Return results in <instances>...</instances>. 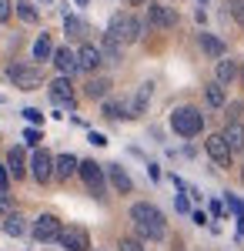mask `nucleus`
<instances>
[{
    "instance_id": "nucleus-1",
    "label": "nucleus",
    "mask_w": 244,
    "mask_h": 251,
    "mask_svg": "<svg viewBox=\"0 0 244 251\" xmlns=\"http://www.w3.org/2000/svg\"><path fill=\"white\" fill-rule=\"evenodd\" d=\"M131 221H134L137 238L161 241V238L168 234V221H164V214H161V208H154L150 201H137V204H134V208H131Z\"/></svg>"
},
{
    "instance_id": "nucleus-2",
    "label": "nucleus",
    "mask_w": 244,
    "mask_h": 251,
    "mask_svg": "<svg viewBox=\"0 0 244 251\" xmlns=\"http://www.w3.org/2000/svg\"><path fill=\"white\" fill-rule=\"evenodd\" d=\"M141 30H144V24L134 17V14H114L111 24H107V37L117 40L121 47H127V44H134V40L141 37Z\"/></svg>"
},
{
    "instance_id": "nucleus-3",
    "label": "nucleus",
    "mask_w": 244,
    "mask_h": 251,
    "mask_svg": "<svg viewBox=\"0 0 244 251\" xmlns=\"http://www.w3.org/2000/svg\"><path fill=\"white\" fill-rule=\"evenodd\" d=\"M171 127H174V134H181V137H197L201 131H204V114H201L197 107H191V104L174 107Z\"/></svg>"
},
{
    "instance_id": "nucleus-4",
    "label": "nucleus",
    "mask_w": 244,
    "mask_h": 251,
    "mask_svg": "<svg viewBox=\"0 0 244 251\" xmlns=\"http://www.w3.org/2000/svg\"><path fill=\"white\" fill-rule=\"evenodd\" d=\"M7 80L14 87H20V91H37L44 84V71L37 64H10L7 67Z\"/></svg>"
},
{
    "instance_id": "nucleus-5",
    "label": "nucleus",
    "mask_w": 244,
    "mask_h": 251,
    "mask_svg": "<svg viewBox=\"0 0 244 251\" xmlns=\"http://www.w3.org/2000/svg\"><path fill=\"white\" fill-rule=\"evenodd\" d=\"M77 174L84 177L87 191L94 194V198H104V191H107V177H104V168H100L97 161H80V164H77Z\"/></svg>"
},
{
    "instance_id": "nucleus-6",
    "label": "nucleus",
    "mask_w": 244,
    "mask_h": 251,
    "mask_svg": "<svg viewBox=\"0 0 244 251\" xmlns=\"http://www.w3.org/2000/svg\"><path fill=\"white\" fill-rule=\"evenodd\" d=\"M57 245L64 251H91V234L80 225H64L60 234H57Z\"/></svg>"
},
{
    "instance_id": "nucleus-7",
    "label": "nucleus",
    "mask_w": 244,
    "mask_h": 251,
    "mask_svg": "<svg viewBox=\"0 0 244 251\" xmlns=\"http://www.w3.org/2000/svg\"><path fill=\"white\" fill-rule=\"evenodd\" d=\"M147 27H154V30L177 27V10L168 7V3H147Z\"/></svg>"
},
{
    "instance_id": "nucleus-8",
    "label": "nucleus",
    "mask_w": 244,
    "mask_h": 251,
    "mask_svg": "<svg viewBox=\"0 0 244 251\" xmlns=\"http://www.w3.org/2000/svg\"><path fill=\"white\" fill-rule=\"evenodd\" d=\"M60 228H64V225H60V218L47 211V214H40L37 221L30 225V234H34V241H40V245H44V241H57Z\"/></svg>"
},
{
    "instance_id": "nucleus-9",
    "label": "nucleus",
    "mask_w": 244,
    "mask_h": 251,
    "mask_svg": "<svg viewBox=\"0 0 244 251\" xmlns=\"http://www.w3.org/2000/svg\"><path fill=\"white\" fill-rule=\"evenodd\" d=\"M30 174H34V181H37V184H47V181L54 177V157L47 154L44 148L34 151V157H30Z\"/></svg>"
},
{
    "instance_id": "nucleus-10",
    "label": "nucleus",
    "mask_w": 244,
    "mask_h": 251,
    "mask_svg": "<svg viewBox=\"0 0 244 251\" xmlns=\"http://www.w3.org/2000/svg\"><path fill=\"white\" fill-rule=\"evenodd\" d=\"M50 100H54L57 107H74V104H77V94H74L71 77H57L54 84H50Z\"/></svg>"
},
{
    "instance_id": "nucleus-11",
    "label": "nucleus",
    "mask_w": 244,
    "mask_h": 251,
    "mask_svg": "<svg viewBox=\"0 0 244 251\" xmlns=\"http://www.w3.org/2000/svg\"><path fill=\"white\" fill-rule=\"evenodd\" d=\"M204 148H207V154H211V161H214V164H221V168H231V148H227V141L221 134H211L204 141Z\"/></svg>"
},
{
    "instance_id": "nucleus-12",
    "label": "nucleus",
    "mask_w": 244,
    "mask_h": 251,
    "mask_svg": "<svg viewBox=\"0 0 244 251\" xmlns=\"http://www.w3.org/2000/svg\"><path fill=\"white\" fill-rule=\"evenodd\" d=\"M100 64H104V57H100V50H97L94 44H84V47L77 50V71H84V74H94Z\"/></svg>"
},
{
    "instance_id": "nucleus-13",
    "label": "nucleus",
    "mask_w": 244,
    "mask_h": 251,
    "mask_svg": "<svg viewBox=\"0 0 244 251\" xmlns=\"http://www.w3.org/2000/svg\"><path fill=\"white\" fill-rule=\"evenodd\" d=\"M104 177H111V184H114V191H117V194H131L134 191L131 174L124 171L121 164H107V168H104Z\"/></svg>"
},
{
    "instance_id": "nucleus-14",
    "label": "nucleus",
    "mask_w": 244,
    "mask_h": 251,
    "mask_svg": "<svg viewBox=\"0 0 244 251\" xmlns=\"http://www.w3.org/2000/svg\"><path fill=\"white\" fill-rule=\"evenodd\" d=\"M54 67L64 74V77H71V74H77V54L71 50V47H57L54 50Z\"/></svg>"
},
{
    "instance_id": "nucleus-15",
    "label": "nucleus",
    "mask_w": 244,
    "mask_h": 251,
    "mask_svg": "<svg viewBox=\"0 0 244 251\" xmlns=\"http://www.w3.org/2000/svg\"><path fill=\"white\" fill-rule=\"evenodd\" d=\"M227 141V148H231V154H241L244 151V124L241 121H231L224 127V134H221Z\"/></svg>"
},
{
    "instance_id": "nucleus-16",
    "label": "nucleus",
    "mask_w": 244,
    "mask_h": 251,
    "mask_svg": "<svg viewBox=\"0 0 244 251\" xmlns=\"http://www.w3.org/2000/svg\"><path fill=\"white\" fill-rule=\"evenodd\" d=\"M7 174H10V177H24V174H27L24 148H10V151H7Z\"/></svg>"
},
{
    "instance_id": "nucleus-17",
    "label": "nucleus",
    "mask_w": 244,
    "mask_h": 251,
    "mask_svg": "<svg viewBox=\"0 0 244 251\" xmlns=\"http://www.w3.org/2000/svg\"><path fill=\"white\" fill-rule=\"evenodd\" d=\"M77 164H80V161H77L74 154H60V157H54V177H57V181H67L71 174H77Z\"/></svg>"
},
{
    "instance_id": "nucleus-18",
    "label": "nucleus",
    "mask_w": 244,
    "mask_h": 251,
    "mask_svg": "<svg viewBox=\"0 0 244 251\" xmlns=\"http://www.w3.org/2000/svg\"><path fill=\"white\" fill-rule=\"evenodd\" d=\"M197 40H201V50H204L207 57H214V60H221V57H224V50H227V47H224V40H221V37H214V34H201Z\"/></svg>"
},
{
    "instance_id": "nucleus-19",
    "label": "nucleus",
    "mask_w": 244,
    "mask_h": 251,
    "mask_svg": "<svg viewBox=\"0 0 244 251\" xmlns=\"http://www.w3.org/2000/svg\"><path fill=\"white\" fill-rule=\"evenodd\" d=\"M234 77H238V64H234L231 57H227V60L221 57V60H218V67H214V80H218L221 87H227Z\"/></svg>"
},
{
    "instance_id": "nucleus-20",
    "label": "nucleus",
    "mask_w": 244,
    "mask_h": 251,
    "mask_svg": "<svg viewBox=\"0 0 244 251\" xmlns=\"http://www.w3.org/2000/svg\"><path fill=\"white\" fill-rule=\"evenodd\" d=\"M100 114L107 117V121H121V117H131V104H127V100H104Z\"/></svg>"
},
{
    "instance_id": "nucleus-21",
    "label": "nucleus",
    "mask_w": 244,
    "mask_h": 251,
    "mask_svg": "<svg viewBox=\"0 0 244 251\" xmlns=\"http://www.w3.org/2000/svg\"><path fill=\"white\" fill-rule=\"evenodd\" d=\"M111 87H114L111 77H91L87 84H84V94L94 97V100H100V97H107V91H111Z\"/></svg>"
},
{
    "instance_id": "nucleus-22",
    "label": "nucleus",
    "mask_w": 244,
    "mask_h": 251,
    "mask_svg": "<svg viewBox=\"0 0 244 251\" xmlns=\"http://www.w3.org/2000/svg\"><path fill=\"white\" fill-rule=\"evenodd\" d=\"M150 87L154 84H141V91L134 94V100H131V117H141L144 111H147V100H150Z\"/></svg>"
},
{
    "instance_id": "nucleus-23",
    "label": "nucleus",
    "mask_w": 244,
    "mask_h": 251,
    "mask_svg": "<svg viewBox=\"0 0 244 251\" xmlns=\"http://www.w3.org/2000/svg\"><path fill=\"white\" fill-rule=\"evenodd\" d=\"M50 57H54V40H50V34H40L34 40V60H50Z\"/></svg>"
},
{
    "instance_id": "nucleus-24",
    "label": "nucleus",
    "mask_w": 244,
    "mask_h": 251,
    "mask_svg": "<svg viewBox=\"0 0 244 251\" xmlns=\"http://www.w3.org/2000/svg\"><path fill=\"white\" fill-rule=\"evenodd\" d=\"M204 97H207V104H211V107H224V104H227V91L218 84V80H214V84H207Z\"/></svg>"
},
{
    "instance_id": "nucleus-25",
    "label": "nucleus",
    "mask_w": 244,
    "mask_h": 251,
    "mask_svg": "<svg viewBox=\"0 0 244 251\" xmlns=\"http://www.w3.org/2000/svg\"><path fill=\"white\" fill-rule=\"evenodd\" d=\"M3 231L10 234V238H20V234L27 231V225H24V218H20L17 211H10L7 218H3Z\"/></svg>"
},
{
    "instance_id": "nucleus-26",
    "label": "nucleus",
    "mask_w": 244,
    "mask_h": 251,
    "mask_svg": "<svg viewBox=\"0 0 244 251\" xmlns=\"http://www.w3.org/2000/svg\"><path fill=\"white\" fill-rule=\"evenodd\" d=\"M64 30H67V37H84L87 34V24L74 14H64Z\"/></svg>"
},
{
    "instance_id": "nucleus-27",
    "label": "nucleus",
    "mask_w": 244,
    "mask_h": 251,
    "mask_svg": "<svg viewBox=\"0 0 244 251\" xmlns=\"http://www.w3.org/2000/svg\"><path fill=\"white\" fill-rule=\"evenodd\" d=\"M14 10H17V17L27 20V24H34V20H37V7H34L30 0H17V3H14Z\"/></svg>"
},
{
    "instance_id": "nucleus-28",
    "label": "nucleus",
    "mask_w": 244,
    "mask_h": 251,
    "mask_svg": "<svg viewBox=\"0 0 244 251\" xmlns=\"http://www.w3.org/2000/svg\"><path fill=\"white\" fill-rule=\"evenodd\" d=\"M121 50H124V47H121L117 40H111L107 34H104V50H100V57H107V60H121Z\"/></svg>"
},
{
    "instance_id": "nucleus-29",
    "label": "nucleus",
    "mask_w": 244,
    "mask_h": 251,
    "mask_svg": "<svg viewBox=\"0 0 244 251\" xmlns=\"http://www.w3.org/2000/svg\"><path fill=\"white\" fill-rule=\"evenodd\" d=\"M117 248L121 251H144V245H141V238H121Z\"/></svg>"
},
{
    "instance_id": "nucleus-30",
    "label": "nucleus",
    "mask_w": 244,
    "mask_h": 251,
    "mask_svg": "<svg viewBox=\"0 0 244 251\" xmlns=\"http://www.w3.org/2000/svg\"><path fill=\"white\" fill-rule=\"evenodd\" d=\"M227 7H231V14H234V20L244 27V0H227Z\"/></svg>"
},
{
    "instance_id": "nucleus-31",
    "label": "nucleus",
    "mask_w": 244,
    "mask_h": 251,
    "mask_svg": "<svg viewBox=\"0 0 244 251\" xmlns=\"http://www.w3.org/2000/svg\"><path fill=\"white\" fill-rule=\"evenodd\" d=\"M10 14H14V3H10V0H0V24L10 20Z\"/></svg>"
},
{
    "instance_id": "nucleus-32",
    "label": "nucleus",
    "mask_w": 244,
    "mask_h": 251,
    "mask_svg": "<svg viewBox=\"0 0 244 251\" xmlns=\"http://www.w3.org/2000/svg\"><path fill=\"white\" fill-rule=\"evenodd\" d=\"M24 141H27V144H40V131L37 127H27V131H24Z\"/></svg>"
},
{
    "instance_id": "nucleus-33",
    "label": "nucleus",
    "mask_w": 244,
    "mask_h": 251,
    "mask_svg": "<svg viewBox=\"0 0 244 251\" xmlns=\"http://www.w3.org/2000/svg\"><path fill=\"white\" fill-rule=\"evenodd\" d=\"M24 117H27L30 124H40V121H44V114H40L37 107H27V111H24Z\"/></svg>"
},
{
    "instance_id": "nucleus-34",
    "label": "nucleus",
    "mask_w": 244,
    "mask_h": 251,
    "mask_svg": "<svg viewBox=\"0 0 244 251\" xmlns=\"http://www.w3.org/2000/svg\"><path fill=\"white\" fill-rule=\"evenodd\" d=\"M7 188H10V174H7V168L0 164V194H7Z\"/></svg>"
},
{
    "instance_id": "nucleus-35",
    "label": "nucleus",
    "mask_w": 244,
    "mask_h": 251,
    "mask_svg": "<svg viewBox=\"0 0 244 251\" xmlns=\"http://www.w3.org/2000/svg\"><path fill=\"white\" fill-rule=\"evenodd\" d=\"M227 204H231V211L238 214V218H244V204L238 201V198H231V194H227Z\"/></svg>"
},
{
    "instance_id": "nucleus-36",
    "label": "nucleus",
    "mask_w": 244,
    "mask_h": 251,
    "mask_svg": "<svg viewBox=\"0 0 244 251\" xmlns=\"http://www.w3.org/2000/svg\"><path fill=\"white\" fill-rule=\"evenodd\" d=\"M174 208H177V211H181V214H188V211H191L188 198H184V194H177V201H174Z\"/></svg>"
},
{
    "instance_id": "nucleus-37",
    "label": "nucleus",
    "mask_w": 244,
    "mask_h": 251,
    "mask_svg": "<svg viewBox=\"0 0 244 251\" xmlns=\"http://www.w3.org/2000/svg\"><path fill=\"white\" fill-rule=\"evenodd\" d=\"M7 214H10V198L0 194V218H7Z\"/></svg>"
},
{
    "instance_id": "nucleus-38",
    "label": "nucleus",
    "mask_w": 244,
    "mask_h": 251,
    "mask_svg": "<svg viewBox=\"0 0 244 251\" xmlns=\"http://www.w3.org/2000/svg\"><path fill=\"white\" fill-rule=\"evenodd\" d=\"M91 144H97V148H104V144H107V137H104V134H97V131H91Z\"/></svg>"
},
{
    "instance_id": "nucleus-39",
    "label": "nucleus",
    "mask_w": 244,
    "mask_h": 251,
    "mask_svg": "<svg viewBox=\"0 0 244 251\" xmlns=\"http://www.w3.org/2000/svg\"><path fill=\"white\" fill-rule=\"evenodd\" d=\"M211 214L221 218V214H224V204H221V201H211Z\"/></svg>"
},
{
    "instance_id": "nucleus-40",
    "label": "nucleus",
    "mask_w": 244,
    "mask_h": 251,
    "mask_svg": "<svg viewBox=\"0 0 244 251\" xmlns=\"http://www.w3.org/2000/svg\"><path fill=\"white\" fill-rule=\"evenodd\" d=\"M227 111H231V121H238V117H241V111H244V104H231Z\"/></svg>"
},
{
    "instance_id": "nucleus-41",
    "label": "nucleus",
    "mask_w": 244,
    "mask_h": 251,
    "mask_svg": "<svg viewBox=\"0 0 244 251\" xmlns=\"http://www.w3.org/2000/svg\"><path fill=\"white\" fill-rule=\"evenodd\" d=\"M131 3H134V7H137V3H147V0H131Z\"/></svg>"
},
{
    "instance_id": "nucleus-42",
    "label": "nucleus",
    "mask_w": 244,
    "mask_h": 251,
    "mask_svg": "<svg viewBox=\"0 0 244 251\" xmlns=\"http://www.w3.org/2000/svg\"><path fill=\"white\" fill-rule=\"evenodd\" d=\"M238 74H241V80H244V67H241V71H238Z\"/></svg>"
},
{
    "instance_id": "nucleus-43",
    "label": "nucleus",
    "mask_w": 244,
    "mask_h": 251,
    "mask_svg": "<svg viewBox=\"0 0 244 251\" xmlns=\"http://www.w3.org/2000/svg\"><path fill=\"white\" fill-rule=\"evenodd\" d=\"M77 3H91V0H77Z\"/></svg>"
},
{
    "instance_id": "nucleus-44",
    "label": "nucleus",
    "mask_w": 244,
    "mask_h": 251,
    "mask_svg": "<svg viewBox=\"0 0 244 251\" xmlns=\"http://www.w3.org/2000/svg\"><path fill=\"white\" fill-rule=\"evenodd\" d=\"M44 3H50V0H44Z\"/></svg>"
},
{
    "instance_id": "nucleus-45",
    "label": "nucleus",
    "mask_w": 244,
    "mask_h": 251,
    "mask_svg": "<svg viewBox=\"0 0 244 251\" xmlns=\"http://www.w3.org/2000/svg\"><path fill=\"white\" fill-rule=\"evenodd\" d=\"M241 177H244V171H241Z\"/></svg>"
}]
</instances>
